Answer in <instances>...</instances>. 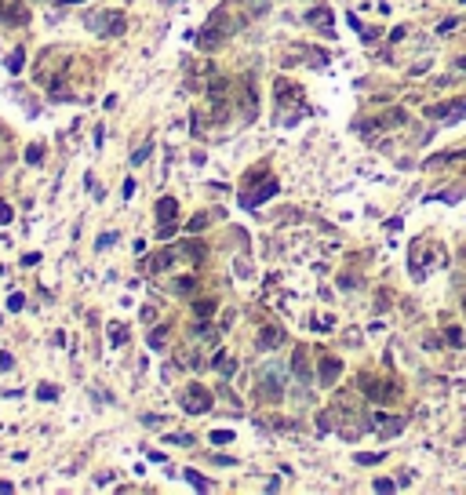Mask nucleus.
Segmentation results:
<instances>
[{"label":"nucleus","instance_id":"nucleus-11","mask_svg":"<svg viewBox=\"0 0 466 495\" xmlns=\"http://www.w3.org/2000/svg\"><path fill=\"white\" fill-rule=\"evenodd\" d=\"M466 113V99L462 102H441V106H426V117H462Z\"/></svg>","mask_w":466,"mask_h":495},{"label":"nucleus","instance_id":"nucleus-24","mask_svg":"<svg viewBox=\"0 0 466 495\" xmlns=\"http://www.w3.org/2000/svg\"><path fill=\"white\" fill-rule=\"evenodd\" d=\"M36 397H40V401H55L59 390H55V386H36Z\"/></svg>","mask_w":466,"mask_h":495},{"label":"nucleus","instance_id":"nucleus-10","mask_svg":"<svg viewBox=\"0 0 466 495\" xmlns=\"http://www.w3.org/2000/svg\"><path fill=\"white\" fill-rule=\"evenodd\" d=\"M339 375H343V360L324 357V360H321V386H335Z\"/></svg>","mask_w":466,"mask_h":495},{"label":"nucleus","instance_id":"nucleus-33","mask_svg":"<svg viewBox=\"0 0 466 495\" xmlns=\"http://www.w3.org/2000/svg\"><path fill=\"white\" fill-rule=\"evenodd\" d=\"M11 364H15V360H11V353H0V368H4V371H11Z\"/></svg>","mask_w":466,"mask_h":495},{"label":"nucleus","instance_id":"nucleus-31","mask_svg":"<svg viewBox=\"0 0 466 495\" xmlns=\"http://www.w3.org/2000/svg\"><path fill=\"white\" fill-rule=\"evenodd\" d=\"M167 441H172V444H190V448H193V437H186V433H172Z\"/></svg>","mask_w":466,"mask_h":495},{"label":"nucleus","instance_id":"nucleus-35","mask_svg":"<svg viewBox=\"0 0 466 495\" xmlns=\"http://www.w3.org/2000/svg\"><path fill=\"white\" fill-rule=\"evenodd\" d=\"M452 66H455V69H459V73H466V59H455V62H452Z\"/></svg>","mask_w":466,"mask_h":495},{"label":"nucleus","instance_id":"nucleus-28","mask_svg":"<svg viewBox=\"0 0 466 495\" xmlns=\"http://www.w3.org/2000/svg\"><path fill=\"white\" fill-rule=\"evenodd\" d=\"M175 233V222H157V237H172Z\"/></svg>","mask_w":466,"mask_h":495},{"label":"nucleus","instance_id":"nucleus-20","mask_svg":"<svg viewBox=\"0 0 466 495\" xmlns=\"http://www.w3.org/2000/svg\"><path fill=\"white\" fill-rule=\"evenodd\" d=\"M26 160H29V164H40V160H44V146H40V142H33V146L26 149Z\"/></svg>","mask_w":466,"mask_h":495},{"label":"nucleus","instance_id":"nucleus-25","mask_svg":"<svg viewBox=\"0 0 466 495\" xmlns=\"http://www.w3.org/2000/svg\"><path fill=\"white\" fill-rule=\"evenodd\" d=\"M444 339H448L452 346H462V332H459V328H448V332H444Z\"/></svg>","mask_w":466,"mask_h":495},{"label":"nucleus","instance_id":"nucleus-38","mask_svg":"<svg viewBox=\"0 0 466 495\" xmlns=\"http://www.w3.org/2000/svg\"><path fill=\"white\" fill-rule=\"evenodd\" d=\"M462 4H466V0H462Z\"/></svg>","mask_w":466,"mask_h":495},{"label":"nucleus","instance_id":"nucleus-21","mask_svg":"<svg viewBox=\"0 0 466 495\" xmlns=\"http://www.w3.org/2000/svg\"><path fill=\"white\" fill-rule=\"evenodd\" d=\"M150 149H153V142H142V146L132 153V164H142V160H150Z\"/></svg>","mask_w":466,"mask_h":495},{"label":"nucleus","instance_id":"nucleus-9","mask_svg":"<svg viewBox=\"0 0 466 495\" xmlns=\"http://www.w3.org/2000/svg\"><path fill=\"white\" fill-rule=\"evenodd\" d=\"M0 22H8V26H26V22H29V11L18 4V0H0Z\"/></svg>","mask_w":466,"mask_h":495},{"label":"nucleus","instance_id":"nucleus-29","mask_svg":"<svg viewBox=\"0 0 466 495\" xmlns=\"http://www.w3.org/2000/svg\"><path fill=\"white\" fill-rule=\"evenodd\" d=\"M150 346L157 350V346H164V328H153V335H150Z\"/></svg>","mask_w":466,"mask_h":495},{"label":"nucleus","instance_id":"nucleus-19","mask_svg":"<svg viewBox=\"0 0 466 495\" xmlns=\"http://www.w3.org/2000/svg\"><path fill=\"white\" fill-rule=\"evenodd\" d=\"M197 317H211V313H215V299H197Z\"/></svg>","mask_w":466,"mask_h":495},{"label":"nucleus","instance_id":"nucleus-15","mask_svg":"<svg viewBox=\"0 0 466 495\" xmlns=\"http://www.w3.org/2000/svg\"><path fill=\"white\" fill-rule=\"evenodd\" d=\"M22 66H26V51L15 48V51L8 55V73H22Z\"/></svg>","mask_w":466,"mask_h":495},{"label":"nucleus","instance_id":"nucleus-1","mask_svg":"<svg viewBox=\"0 0 466 495\" xmlns=\"http://www.w3.org/2000/svg\"><path fill=\"white\" fill-rule=\"evenodd\" d=\"M273 95H277V124L281 128H295L303 117H306V99H303V88L295 80L281 77L273 84Z\"/></svg>","mask_w":466,"mask_h":495},{"label":"nucleus","instance_id":"nucleus-23","mask_svg":"<svg viewBox=\"0 0 466 495\" xmlns=\"http://www.w3.org/2000/svg\"><path fill=\"white\" fill-rule=\"evenodd\" d=\"M11 219H15V212H11V204H8V200H0V226H8Z\"/></svg>","mask_w":466,"mask_h":495},{"label":"nucleus","instance_id":"nucleus-7","mask_svg":"<svg viewBox=\"0 0 466 495\" xmlns=\"http://www.w3.org/2000/svg\"><path fill=\"white\" fill-rule=\"evenodd\" d=\"M259 397H266V401H281V397H284L281 371H273V364H270V368H263V379H259Z\"/></svg>","mask_w":466,"mask_h":495},{"label":"nucleus","instance_id":"nucleus-34","mask_svg":"<svg viewBox=\"0 0 466 495\" xmlns=\"http://www.w3.org/2000/svg\"><path fill=\"white\" fill-rule=\"evenodd\" d=\"M375 491H394V481H375Z\"/></svg>","mask_w":466,"mask_h":495},{"label":"nucleus","instance_id":"nucleus-4","mask_svg":"<svg viewBox=\"0 0 466 495\" xmlns=\"http://www.w3.org/2000/svg\"><path fill=\"white\" fill-rule=\"evenodd\" d=\"M179 404L190 411V415H200V411H208V408H211V393H208L200 383H190V386L179 393Z\"/></svg>","mask_w":466,"mask_h":495},{"label":"nucleus","instance_id":"nucleus-16","mask_svg":"<svg viewBox=\"0 0 466 495\" xmlns=\"http://www.w3.org/2000/svg\"><path fill=\"white\" fill-rule=\"evenodd\" d=\"M182 477H186V481H190V484H193V488H197V491H211V481H204V477H200V473H197V470H186V473H182Z\"/></svg>","mask_w":466,"mask_h":495},{"label":"nucleus","instance_id":"nucleus-22","mask_svg":"<svg viewBox=\"0 0 466 495\" xmlns=\"http://www.w3.org/2000/svg\"><path fill=\"white\" fill-rule=\"evenodd\" d=\"M211 215H215V212H208V215H197V219H193V222H190L186 230H190V233H197V230H204V226L211 222Z\"/></svg>","mask_w":466,"mask_h":495},{"label":"nucleus","instance_id":"nucleus-14","mask_svg":"<svg viewBox=\"0 0 466 495\" xmlns=\"http://www.w3.org/2000/svg\"><path fill=\"white\" fill-rule=\"evenodd\" d=\"M281 342H284L281 328H263V335H259V346H263V350H273V346H281Z\"/></svg>","mask_w":466,"mask_h":495},{"label":"nucleus","instance_id":"nucleus-17","mask_svg":"<svg viewBox=\"0 0 466 495\" xmlns=\"http://www.w3.org/2000/svg\"><path fill=\"white\" fill-rule=\"evenodd\" d=\"M211 360H215V371H219V375H233V368H237V364H233L230 357H222V353H215Z\"/></svg>","mask_w":466,"mask_h":495},{"label":"nucleus","instance_id":"nucleus-27","mask_svg":"<svg viewBox=\"0 0 466 495\" xmlns=\"http://www.w3.org/2000/svg\"><path fill=\"white\" fill-rule=\"evenodd\" d=\"M22 306H26V299H22V295H18V292H15V295H11V299H8V310H11V313H18V310H22Z\"/></svg>","mask_w":466,"mask_h":495},{"label":"nucleus","instance_id":"nucleus-12","mask_svg":"<svg viewBox=\"0 0 466 495\" xmlns=\"http://www.w3.org/2000/svg\"><path fill=\"white\" fill-rule=\"evenodd\" d=\"M175 212H179L175 197H160L157 200V222H175Z\"/></svg>","mask_w":466,"mask_h":495},{"label":"nucleus","instance_id":"nucleus-32","mask_svg":"<svg viewBox=\"0 0 466 495\" xmlns=\"http://www.w3.org/2000/svg\"><path fill=\"white\" fill-rule=\"evenodd\" d=\"M113 240H117V233H102V237H99V247H109Z\"/></svg>","mask_w":466,"mask_h":495},{"label":"nucleus","instance_id":"nucleus-18","mask_svg":"<svg viewBox=\"0 0 466 495\" xmlns=\"http://www.w3.org/2000/svg\"><path fill=\"white\" fill-rule=\"evenodd\" d=\"M124 339H128L124 324H109V342H113V346H124Z\"/></svg>","mask_w":466,"mask_h":495},{"label":"nucleus","instance_id":"nucleus-6","mask_svg":"<svg viewBox=\"0 0 466 495\" xmlns=\"http://www.w3.org/2000/svg\"><path fill=\"white\" fill-rule=\"evenodd\" d=\"M361 393L368 397V401H394L397 397V386H390V383H379L375 375H361Z\"/></svg>","mask_w":466,"mask_h":495},{"label":"nucleus","instance_id":"nucleus-37","mask_svg":"<svg viewBox=\"0 0 466 495\" xmlns=\"http://www.w3.org/2000/svg\"><path fill=\"white\" fill-rule=\"evenodd\" d=\"M59 4H80V0H59Z\"/></svg>","mask_w":466,"mask_h":495},{"label":"nucleus","instance_id":"nucleus-8","mask_svg":"<svg viewBox=\"0 0 466 495\" xmlns=\"http://www.w3.org/2000/svg\"><path fill=\"white\" fill-rule=\"evenodd\" d=\"M306 26H313V29L324 33V36H335V15H331L328 8H313V11H306Z\"/></svg>","mask_w":466,"mask_h":495},{"label":"nucleus","instance_id":"nucleus-36","mask_svg":"<svg viewBox=\"0 0 466 495\" xmlns=\"http://www.w3.org/2000/svg\"><path fill=\"white\" fill-rule=\"evenodd\" d=\"M8 142V128H4V124H0V146H4Z\"/></svg>","mask_w":466,"mask_h":495},{"label":"nucleus","instance_id":"nucleus-13","mask_svg":"<svg viewBox=\"0 0 466 495\" xmlns=\"http://www.w3.org/2000/svg\"><path fill=\"white\" fill-rule=\"evenodd\" d=\"M291 368H295V375H299V383H310V357H306V350H303V346L295 350Z\"/></svg>","mask_w":466,"mask_h":495},{"label":"nucleus","instance_id":"nucleus-3","mask_svg":"<svg viewBox=\"0 0 466 495\" xmlns=\"http://www.w3.org/2000/svg\"><path fill=\"white\" fill-rule=\"evenodd\" d=\"M84 22H88V29H95L99 36H120L124 29H128V18H124V11H106L102 18H99V15H88Z\"/></svg>","mask_w":466,"mask_h":495},{"label":"nucleus","instance_id":"nucleus-26","mask_svg":"<svg viewBox=\"0 0 466 495\" xmlns=\"http://www.w3.org/2000/svg\"><path fill=\"white\" fill-rule=\"evenodd\" d=\"M211 441H215V444H230L233 433H230V430H215V433H211Z\"/></svg>","mask_w":466,"mask_h":495},{"label":"nucleus","instance_id":"nucleus-2","mask_svg":"<svg viewBox=\"0 0 466 495\" xmlns=\"http://www.w3.org/2000/svg\"><path fill=\"white\" fill-rule=\"evenodd\" d=\"M240 29V18H230V11H215L208 18V26L200 29V48L204 51H211L215 44H222V40L230 36V33H237Z\"/></svg>","mask_w":466,"mask_h":495},{"label":"nucleus","instance_id":"nucleus-30","mask_svg":"<svg viewBox=\"0 0 466 495\" xmlns=\"http://www.w3.org/2000/svg\"><path fill=\"white\" fill-rule=\"evenodd\" d=\"M379 459H383V455H364V451H357V463H361V466H371V463H379Z\"/></svg>","mask_w":466,"mask_h":495},{"label":"nucleus","instance_id":"nucleus-5","mask_svg":"<svg viewBox=\"0 0 466 495\" xmlns=\"http://www.w3.org/2000/svg\"><path fill=\"white\" fill-rule=\"evenodd\" d=\"M277 189H281V186H277V179H270V175H266L255 189H244V193H240V208H259V204H263V200H270Z\"/></svg>","mask_w":466,"mask_h":495}]
</instances>
